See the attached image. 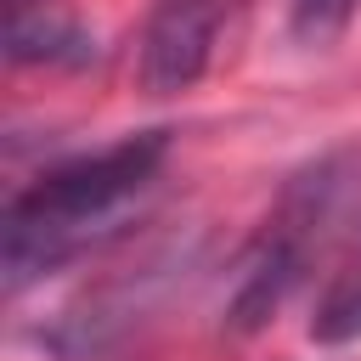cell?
<instances>
[{
  "label": "cell",
  "mask_w": 361,
  "mask_h": 361,
  "mask_svg": "<svg viewBox=\"0 0 361 361\" xmlns=\"http://www.w3.org/2000/svg\"><path fill=\"white\" fill-rule=\"evenodd\" d=\"M243 0H152L141 28V85L169 96L209 73Z\"/></svg>",
  "instance_id": "3"
},
{
  "label": "cell",
  "mask_w": 361,
  "mask_h": 361,
  "mask_svg": "<svg viewBox=\"0 0 361 361\" xmlns=\"http://www.w3.org/2000/svg\"><path fill=\"white\" fill-rule=\"evenodd\" d=\"M164 152H169L164 130H141L102 152L68 158V164L45 169L34 186H23L0 220L6 226L0 231L6 293L45 282L51 271H62L85 248H96L107 231H118V220L135 209V197L158 180Z\"/></svg>",
  "instance_id": "1"
},
{
  "label": "cell",
  "mask_w": 361,
  "mask_h": 361,
  "mask_svg": "<svg viewBox=\"0 0 361 361\" xmlns=\"http://www.w3.org/2000/svg\"><path fill=\"white\" fill-rule=\"evenodd\" d=\"M338 197H344L338 164H322L316 175H305V180L282 197L276 220H265L259 243L248 248V259H243V271H237V282H231L226 322H231L237 333L259 327V322L288 299V288L305 276V259H310V243L322 237V220L338 214Z\"/></svg>",
  "instance_id": "2"
},
{
  "label": "cell",
  "mask_w": 361,
  "mask_h": 361,
  "mask_svg": "<svg viewBox=\"0 0 361 361\" xmlns=\"http://www.w3.org/2000/svg\"><path fill=\"white\" fill-rule=\"evenodd\" d=\"M355 17V0H293V34L305 45H333Z\"/></svg>",
  "instance_id": "6"
},
{
  "label": "cell",
  "mask_w": 361,
  "mask_h": 361,
  "mask_svg": "<svg viewBox=\"0 0 361 361\" xmlns=\"http://www.w3.org/2000/svg\"><path fill=\"white\" fill-rule=\"evenodd\" d=\"M96 45L68 17L62 0H6V56L11 62H85Z\"/></svg>",
  "instance_id": "4"
},
{
  "label": "cell",
  "mask_w": 361,
  "mask_h": 361,
  "mask_svg": "<svg viewBox=\"0 0 361 361\" xmlns=\"http://www.w3.org/2000/svg\"><path fill=\"white\" fill-rule=\"evenodd\" d=\"M310 338H322V344H355L361 338V231H355V248L338 259V271L327 276V288L316 299Z\"/></svg>",
  "instance_id": "5"
}]
</instances>
